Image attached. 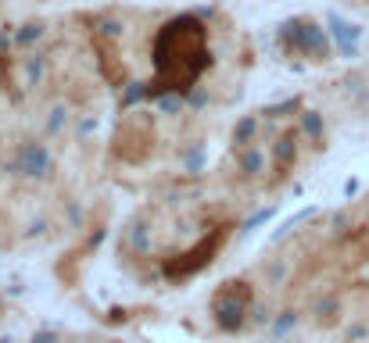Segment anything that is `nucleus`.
<instances>
[{
  "label": "nucleus",
  "instance_id": "f257e3e1",
  "mask_svg": "<svg viewBox=\"0 0 369 343\" xmlns=\"http://www.w3.org/2000/svg\"><path fill=\"white\" fill-rule=\"evenodd\" d=\"M208 68V33L194 15L172 18L155 36V82L162 89H187Z\"/></svg>",
  "mask_w": 369,
  "mask_h": 343
}]
</instances>
